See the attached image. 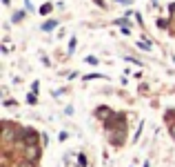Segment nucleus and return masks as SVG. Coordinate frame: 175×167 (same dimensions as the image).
Listing matches in <instances>:
<instances>
[{
    "mask_svg": "<svg viewBox=\"0 0 175 167\" xmlns=\"http://www.w3.org/2000/svg\"><path fill=\"white\" fill-rule=\"evenodd\" d=\"M56 27H58V22H56V20H49V22H44L42 29H44V31H51V29H56Z\"/></svg>",
    "mask_w": 175,
    "mask_h": 167,
    "instance_id": "nucleus-1",
    "label": "nucleus"
},
{
    "mask_svg": "<svg viewBox=\"0 0 175 167\" xmlns=\"http://www.w3.org/2000/svg\"><path fill=\"white\" fill-rule=\"evenodd\" d=\"M140 47H142V49H151V45L146 42V40H140Z\"/></svg>",
    "mask_w": 175,
    "mask_h": 167,
    "instance_id": "nucleus-2",
    "label": "nucleus"
}]
</instances>
